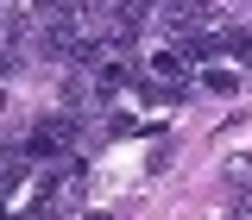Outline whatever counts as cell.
<instances>
[{
    "instance_id": "obj_7",
    "label": "cell",
    "mask_w": 252,
    "mask_h": 220,
    "mask_svg": "<svg viewBox=\"0 0 252 220\" xmlns=\"http://www.w3.org/2000/svg\"><path fill=\"white\" fill-rule=\"evenodd\" d=\"M233 214H252V189H240V195H233Z\"/></svg>"
},
{
    "instance_id": "obj_4",
    "label": "cell",
    "mask_w": 252,
    "mask_h": 220,
    "mask_svg": "<svg viewBox=\"0 0 252 220\" xmlns=\"http://www.w3.org/2000/svg\"><path fill=\"white\" fill-rule=\"evenodd\" d=\"M215 51H220L215 31H189V38H183V57H215Z\"/></svg>"
},
{
    "instance_id": "obj_2",
    "label": "cell",
    "mask_w": 252,
    "mask_h": 220,
    "mask_svg": "<svg viewBox=\"0 0 252 220\" xmlns=\"http://www.w3.org/2000/svg\"><path fill=\"white\" fill-rule=\"evenodd\" d=\"M208 19H215V0H170V6H164V31H170V38H177V31H202L208 26Z\"/></svg>"
},
{
    "instance_id": "obj_1",
    "label": "cell",
    "mask_w": 252,
    "mask_h": 220,
    "mask_svg": "<svg viewBox=\"0 0 252 220\" xmlns=\"http://www.w3.org/2000/svg\"><path fill=\"white\" fill-rule=\"evenodd\" d=\"M63 151H69V120H63V113H51V120H38V126H32L26 157H63Z\"/></svg>"
},
{
    "instance_id": "obj_3",
    "label": "cell",
    "mask_w": 252,
    "mask_h": 220,
    "mask_svg": "<svg viewBox=\"0 0 252 220\" xmlns=\"http://www.w3.org/2000/svg\"><path fill=\"white\" fill-rule=\"evenodd\" d=\"M126 82H132V69H126V63H101V69H94V88H101V94H120Z\"/></svg>"
},
{
    "instance_id": "obj_5",
    "label": "cell",
    "mask_w": 252,
    "mask_h": 220,
    "mask_svg": "<svg viewBox=\"0 0 252 220\" xmlns=\"http://www.w3.org/2000/svg\"><path fill=\"white\" fill-rule=\"evenodd\" d=\"M152 69H158V76H177V82H183V51H158V57H152Z\"/></svg>"
},
{
    "instance_id": "obj_6",
    "label": "cell",
    "mask_w": 252,
    "mask_h": 220,
    "mask_svg": "<svg viewBox=\"0 0 252 220\" xmlns=\"http://www.w3.org/2000/svg\"><path fill=\"white\" fill-rule=\"evenodd\" d=\"M202 82H208V88H215V94H233V88H240V76H233V69H208Z\"/></svg>"
},
{
    "instance_id": "obj_8",
    "label": "cell",
    "mask_w": 252,
    "mask_h": 220,
    "mask_svg": "<svg viewBox=\"0 0 252 220\" xmlns=\"http://www.w3.org/2000/svg\"><path fill=\"white\" fill-rule=\"evenodd\" d=\"M233 51H240V57H252V31H233Z\"/></svg>"
}]
</instances>
